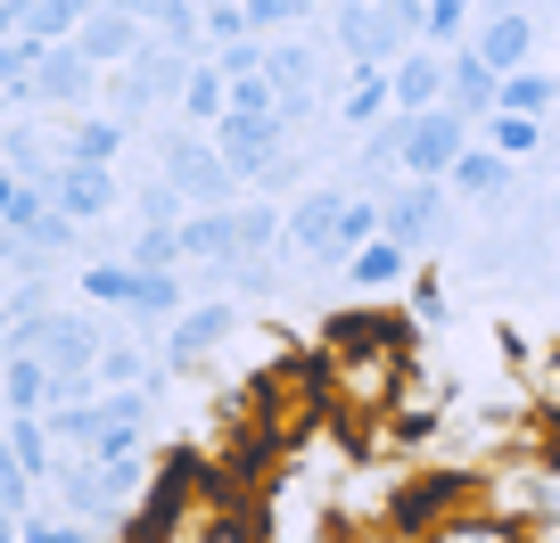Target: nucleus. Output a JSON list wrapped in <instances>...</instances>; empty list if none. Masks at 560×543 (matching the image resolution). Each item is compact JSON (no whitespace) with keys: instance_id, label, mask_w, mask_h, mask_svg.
<instances>
[{"instance_id":"nucleus-20","label":"nucleus","mask_w":560,"mask_h":543,"mask_svg":"<svg viewBox=\"0 0 560 543\" xmlns=\"http://www.w3.org/2000/svg\"><path fill=\"white\" fill-rule=\"evenodd\" d=\"M387 116H396V83H387V67H363L347 91H338V123H347L354 141H363V132H380Z\"/></svg>"},{"instance_id":"nucleus-32","label":"nucleus","mask_w":560,"mask_h":543,"mask_svg":"<svg viewBox=\"0 0 560 543\" xmlns=\"http://www.w3.org/2000/svg\"><path fill=\"white\" fill-rule=\"evenodd\" d=\"M247 17H256V34H280V25L305 17V0H247Z\"/></svg>"},{"instance_id":"nucleus-6","label":"nucleus","mask_w":560,"mask_h":543,"mask_svg":"<svg viewBox=\"0 0 560 543\" xmlns=\"http://www.w3.org/2000/svg\"><path fill=\"white\" fill-rule=\"evenodd\" d=\"M158 174L174 181L190 206H240V190H247V181L231 174V157L214 149V132H174L165 157H158Z\"/></svg>"},{"instance_id":"nucleus-14","label":"nucleus","mask_w":560,"mask_h":543,"mask_svg":"<svg viewBox=\"0 0 560 543\" xmlns=\"http://www.w3.org/2000/svg\"><path fill=\"white\" fill-rule=\"evenodd\" d=\"M116 198H124V181H116V165H58V181H50V206L58 214H74V223H107V214H116Z\"/></svg>"},{"instance_id":"nucleus-1","label":"nucleus","mask_w":560,"mask_h":543,"mask_svg":"<svg viewBox=\"0 0 560 543\" xmlns=\"http://www.w3.org/2000/svg\"><path fill=\"white\" fill-rule=\"evenodd\" d=\"M247 403H256V428L280 445V453H298L322 421L338 412V387H330V354L305 346V354H272V363L247 379Z\"/></svg>"},{"instance_id":"nucleus-25","label":"nucleus","mask_w":560,"mask_h":543,"mask_svg":"<svg viewBox=\"0 0 560 543\" xmlns=\"http://www.w3.org/2000/svg\"><path fill=\"white\" fill-rule=\"evenodd\" d=\"M429 543H536V535L511 527V519H494L487 503H470V510H454L445 527H429Z\"/></svg>"},{"instance_id":"nucleus-31","label":"nucleus","mask_w":560,"mask_h":543,"mask_svg":"<svg viewBox=\"0 0 560 543\" xmlns=\"http://www.w3.org/2000/svg\"><path fill=\"white\" fill-rule=\"evenodd\" d=\"M25 543H100V527H83V519H67V510H25Z\"/></svg>"},{"instance_id":"nucleus-16","label":"nucleus","mask_w":560,"mask_h":543,"mask_svg":"<svg viewBox=\"0 0 560 543\" xmlns=\"http://www.w3.org/2000/svg\"><path fill=\"white\" fill-rule=\"evenodd\" d=\"M387 83H396V116H420V107H445V91H454V58L429 50V42H412V50L387 67Z\"/></svg>"},{"instance_id":"nucleus-15","label":"nucleus","mask_w":560,"mask_h":543,"mask_svg":"<svg viewBox=\"0 0 560 543\" xmlns=\"http://www.w3.org/2000/svg\"><path fill=\"white\" fill-rule=\"evenodd\" d=\"M412 272H420V256H412V247H404V239H387V231H380V239H371V247H354V256H347V288H354V297H396V288H412Z\"/></svg>"},{"instance_id":"nucleus-21","label":"nucleus","mask_w":560,"mask_h":543,"mask_svg":"<svg viewBox=\"0 0 560 543\" xmlns=\"http://www.w3.org/2000/svg\"><path fill=\"white\" fill-rule=\"evenodd\" d=\"M198 543H264V503L214 477V510H207V527H198Z\"/></svg>"},{"instance_id":"nucleus-8","label":"nucleus","mask_w":560,"mask_h":543,"mask_svg":"<svg viewBox=\"0 0 560 543\" xmlns=\"http://www.w3.org/2000/svg\"><path fill=\"white\" fill-rule=\"evenodd\" d=\"M470 141H478L470 116H454V107H420V116H404V174H412V181H445Z\"/></svg>"},{"instance_id":"nucleus-2","label":"nucleus","mask_w":560,"mask_h":543,"mask_svg":"<svg viewBox=\"0 0 560 543\" xmlns=\"http://www.w3.org/2000/svg\"><path fill=\"white\" fill-rule=\"evenodd\" d=\"M478 503H487L494 519L527 527V535L560 527V453H544V445H511L503 461H487V486H478Z\"/></svg>"},{"instance_id":"nucleus-3","label":"nucleus","mask_w":560,"mask_h":543,"mask_svg":"<svg viewBox=\"0 0 560 543\" xmlns=\"http://www.w3.org/2000/svg\"><path fill=\"white\" fill-rule=\"evenodd\" d=\"M330 42L354 74L363 67H396L404 50L420 42V0H330Z\"/></svg>"},{"instance_id":"nucleus-36","label":"nucleus","mask_w":560,"mask_h":543,"mask_svg":"<svg viewBox=\"0 0 560 543\" xmlns=\"http://www.w3.org/2000/svg\"><path fill=\"white\" fill-rule=\"evenodd\" d=\"M412 543H429V535H412Z\"/></svg>"},{"instance_id":"nucleus-29","label":"nucleus","mask_w":560,"mask_h":543,"mask_svg":"<svg viewBox=\"0 0 560 543\" xmlns=\"http://www.w3.org/2000/svg\"><path fill=\"white\" fill-rule=\"evenodd\" d=\"M404 314H412L420 330H445V321H454V297H445V281L429 272V263H420V272H412V288H404Z\"/></svg>"},{"instance_id":"nucleus-30","label":"nucleus","mask_w":560,"mask_h":543,"mask_svg":"<svg viewBox=\"0 0 560 543\" xmlns=\"http://www.w3.org/2000/svg\"><path fill=\"white\" fill-rule=\"evenodd\" d=\"M231 42H256L247 0H207V50H231Z\"/></svg>"},{"instance_id":"nucleus-24","label":"nucleus","mask_w":560,"mask_h":543,"mask_svg":"<svg viewBox=\"0 0 560 543\" xmlns=\"http://www.w3.org/2000/svg\"><path fill=\"white\" fill-rule=\"evenodd\" d=\"M74 288H83V305H107V314H132V288H140V272L124 256H100V263H83L74 272Z\"/></svg>"},{"instance_id":"nucleus-12","label":"nucleus","mask_w":560,"mask_h":543,"mask_svg":"<svg viewBox=\"0 0 560 543\" xmlns=\"http://www.w3.org/2000/svg\"><path fill=\"white\" fill-rule=\"evenodd\" d=\"M100 83H107V74L91 67V58L74 50V42H58V50H50V58L34 67V83H18L9 99H18V107H83V99H91Z\"/></svg>"},{"instance_id":"nucleus-23","label":"nucleus","mask_w":560,"mask_h":543,"mask_svg":"<svg viewBox=\"0 0 560 543\" xmlns=\"http://www.w3.org/2000/svg\"><path fill=\"white\" fill-rule=\"evenodd\" d=\"M544 132H552V123H544V116H520V107H494V116L478 123V141H487V149H503L511 165L544 157Z\"/></svg>"},{"instance_id":"nucleus-17","label":"nucleus","mask_w":560,"mask_h":543,"mask_svg":"<svg viewBox=\"0 0 560 543\" xmlns=\"http://www.w3.org/2000/svg\"><path fill=\"white\" fill-rule=\"evenodd\" d=\"M536 42H544V25L527 17V9H494V17H478L470 50L487 58L494 74H520V67H536Z\"/></svg>"},{"instance_id":"nucleus-13","label":"nucleus","mask_w":560,"mask_h":543,"mask_svg":"<svg viewBox=\"0 0 560 543\" xmlns=\"http://www.w3.org/2000/svg\"><path fill=\"white\" fill-rule=\"evenodd\" d=\"M74 50H83L100 74H116V67H132V58L149 50V25H140L124 0H100V9L83 17V34H74Z\"/></svg>"},{"instance_id":"nucleus-26","label":"nucleus","mask_w":560,"mask_h":543,"mask_svg":"<svg viewBox=\"0 0 560 543\" xmlns=\"http://www.w3.org/2000/svg\"><path fill=\"white\" fill-rule=\"evenodd\" d=\"M100 9V0H25V34L42 42V50H58V42L83 34V17Z\"/></svg>"},{"instance_id":"nucleus-28","label":"nucleus","mask_w":560,"mask_h":543,"mask_svg":"<svg viewBox=\"0 0 560 543\" xmlns=\"http://www.w3.org/2000/svg\"><path fill=\"white\" fill-rule=\"evenodd\" d=\"M503 107H520V116H544V123H552V116H560V74H552V67L503 74Z\"/></svg>"},{"instance_id":"nucleus-11","label":"nucleus","mask_w":560,"mask_h":543,"mask_svg":"<svg viewBox=\"0 0 560 543\" xmlns=\"http://www.w3.org/2000/svg\"><path fill=\"white\" fill-rule=\"evenodd\" d=\"M42 503L67 510V519H83V527H124V503H116V486L100 477V461H91V453L58 461V477L42 486Z\"/></svg>"},{"instance_id":"nucleus-18","label":"nucleus","mask_w":560,"mask_h":543,"mask_svg":"<svg viewBox=\"0 0 560 543\" xmlns=\"http://www.w3.org/2000/svg\"><path fill=\"white\" fill-rule=\"evenodd\" d=\"M58 403V370L42 354H9L0 363V421H42Z\"/></svg>"},{"instance_id":"nucleus-35","label":"nucleus","mask_w":560,"mask_h":543,"mask_svg":"<svg viewBox=\"0 0 560 543\" xmlns=\"http://www.w3.org/2000/svg\"><path fill=\"white\" fill-rule=\"evenodd\" d=\"M544 214H552V239H560V174H552V206H544Z\"/></svg>"},{"instance_id":"nucleus-10","label":"nucleus","mask_w":560,"mask_h":543,"mask_svg":"<svg viewBox=\"0 0 560 543\" xmlns=\"http://www.w3.org/2000/svg\"><path fill=\"white\" fill-rule=\"evenodd\" d=\"M445 190L462 198V206H478L487 223H503L511 206H520V165L503 157V149H487V141H470L454 157V174H445Z\"/></svg>"},{"instance_id":"nucleus-33","label":"nucleus","mask_w":560,"mask_h":543,"mask_svg":"<svg viewBox=\"0 0 560 543\" xmlns=\"http://www.w3.org/2000/svg\"><path fill=\"white\" fill-rule=\"evenodd\" d=\"M0 543H25V510H9V503H0Z\"/></svg>"},{"instance_id":"nucleus-27","label":"nucleus","mask_w":560,"mask_h":543,"mask_svg":"<svg viewBox=\"0 0 560 543\" xmlns=\"http://www.w3.org/2000/svg\"><path fill=\"white\" fill-rule=\"evenodd\" d=\"M124 263L132 272H182V223H140L124 239Z\"/></svg>"},{"instance_id":"nucleus-22","label":"nucleus","mask_w":560,"mask_h":543,"mask_svg":"<svg viewBox=\"0 0 560 543\" xmlns=\"http://www.w3.org/2000/svg\"><path fill=\"white\" fill-rule=\"evenodd\" d=\"M231 256H240L231 206H190V223H182V263H231Z\"/></svg>"},{"instance_id":"nucleus-9","label":"nucleus","mask_w":560,"mask_h":543,"mask_svg":"<svg viewBox=\"0 0 560 543\" xmlns=\"http://www.w3.org/2000/svg\"><path fill=\"white\" fill-rule=\"evenodd\" d=\"M387 198V239H404L412 256H429V247H445V223H454V190L445 181H412L404 174Z\"/></svg>"},{"instance_id":"nucleus-7","label":"nucleus","mask_w":560,"mask_h":543,"mask_svg":"<svg viewBox=\"0 0 560 543\" xmlns=\"http://www.w3.org/2000/svg\"><path fill=\"white\" fill-rule=\"evenodd\" d=\"M231 338H240V305L231 297H198V305H182V314L158 330V346H165V370H198L207 354H223Z\"/></svg>"},{"instance_id":"nucleus-19","label":"nucleus","mask_w":560,"mask_h":543,"mask_svg":"<svg viewBox=\"0 0 560 543\" xmlns=\"http://www.w3.org/2000/svg\"><path fill=\"white\" fill-rule=\"evenodd\" d=\"M132 132L140 123H124V116H74L67 132H58V149H67L74 165H116L124 149H132Z\"/></svg>"},{"instance_id":"nucleus-5","label":"nucleus","mask_w":560,"mask_h":543,"mask_svg":"<svg viewBox=\"0 0 560 543\" xmlns=\"http://www.w3.org/2000/svg\"><path fill=\"white\" fill-rule=\"evenodd\" d=\"M190 50H165V42H149V50L132 58V67L107 74V116L140 123V116H158V107H182V91H190Z\"/></svg>"},{"instance_id":"nucleus-4","label":"nucleus","mask_w":560,"mask_h":543,"mask_svg":"<svg viewBox=\"0 0 560 543\" xmlns=\"http://www.w3.org/2000/svg\"><path fill=\"white\" fill-rule=\"evenodd\" d=\"M412 379V346H347L330 354V387H338V421H387Z\"/></svg>"},{"instance_id":"nucleus-34","label":"nucleus","mask_w":560,"mask_h":543,"mask_svg":"<svg viewBox=\"0 0 560 543\" xmlns=\"http://www.w3.org/2000/svg\"><path fill=\"white\" fill-rule=\"evenodd\" d=\"M9 346H18V314H9V297H0V363H9Z\"/></svg>"}]
</instances>
